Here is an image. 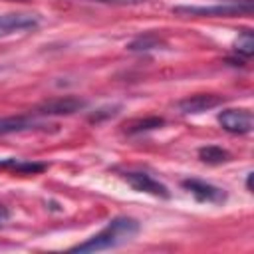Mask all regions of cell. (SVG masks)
Instances as JSON below:
<instances>
[{"label": "cell", "instance_id": "277c9868", "mask_svg": "<svg viewBox=\"0 0 254 254\" xmlns=\"http://www.w3.org/2000/svg\"><path fill=\"white\" fill-rule=\"evenodd\" d=\"M121 179L135 190L139 192H147V194H153L157 198H169L171 196V190L167 185H163L161 181H157L155 177H151L149 173H143V171H125L121 175Z\"/></svg>", "mask_w": 254, "mask_h": 254}, {"label": "cell", "instance_id": "7c38bea8", "mask_svg": "<svg viewBox=\"0 0 254 254\" xmlns=\"http://www.w3.org/2000/svg\"><path fill=\"white\" fill-rule=\"evenodd\" d=\"M165 125V119L163 117H157V115H151V117H145V119H135L131 121L129 125H125V131L129 135H137V133H145V131H153V129H159Z\"/></svg>", "mask_w": 254, "mask_h": 254}, {"label": "cell", "instance_id": "2e32d148", "mask_svg": "<svg viewBox=\"0 0 254 254\" xmlns=\"http://www.w3.org/2000/svg\"><path fill=\"white\" fill-rule=\"evenodd\" d=\"M101 4H115V6H135V4H143L147 0H95Z\"/></svg>", "mask_w": 254, "mask_h": 254}, {"label": "cell", "instance_id": "ac0fdd59", "mask_svg": "<svg viewBox=\"0 0 254 254\" xmlns=\"http://www.w3.org/2000/svg\"><path fill=\"white\" fill-rule=\"evenodd\" d=\"M252 175H254V173H248V177H246V189H248L250 192H252Z\"/></svg>", "mask_w": 254, "mask_h": 254}, {"label": "cell", "instance_id": "9a60e30c", "mask_svg": "<svg viewBox=\"0 0 254 254\" xmlns=\"http://www.w3.org/2000/svg\"><path fill=\"white\" fill-rule=\"evenodd\" d=\"M121 107L119 105H111V107H101V109H97L91 117H89V121H101V119H107V117H113V115H117V111H119Z\"/></svg>", "mask_w": 254, "mask_h": 254}, {"label": "cell", "instance_id": "8992f818", "mask_svg": "<svg viewBox=\"0 0 254 254\" xmlns=\"http://www.w3.org/2000/svg\"><path fill=\"white\" fill-rule=\"evenodd\" d=\"M226 101L224 95H216V93H194V95H187L181 101H177V111L183 115H196L208 109H214L218 105H222Z\"/></svg>", "mask_w": 254, "mask_h": 254}, {"label": "cell", "instance_id": "ba28073f", "mask_svg": "<svg viewBox=\"0 0 254 254\" xmlns=\"http://www.w3.org/2000/svg\"><path fill=\"white\" fill-rule=\"evenodd\" d=\"M183 189H187L198 202H208V204H222L228 194L224 189L220 187H214L206 181H200V179H185L183 181Z\"/></svg>", "mask_w": 254, "mask_h": 254}, {"label": "cell", "instance_id": "30bf717a", "mask_svg": "<svg viewBox=\"0 0 254 254\" xmlns=\"http://www.w3.org/2000/svg\"><path fill=\"white\" fill-rule=\"evenodd\" d=\"M198 159L206 165H222V163H228L232 159V155H230V151H226L218 145H206V147L198 149Z\"/></svg>", "mask_w": 254, "mask_h": 254}, {"label": "cell", "instance_id": "5bb4252c", "mask_svg": "<svg viewBox=\"0 0 254 254\" xmlns=\"http://www.w3.org/2000/svg\"><path fill=\"white\" fill-rule=\"evenodd\" d=\"M234 52L240 54L242 58H250L254 54V34L250 30L238 34V38L234 40Z\"/></svg>", "mask_w": 254, "mask_h": 254}, {"label": "cell", "instance_id": "4fadbf2b", "mask_svg": "<svg viewBox=\"0 0 254 254\" xmlns=\"http://www.w3.org/2000/svg\"><path fill=\"white\" fill-rule=\"evenodd\" d=\"M159 46H165V42L155 36V34H145V36H137L133 42L127 44L129 52H149V50H157Z\"/></svg>", "mask_w": 254, "mask_h": 254}, {"label": "cell", "instance_id": "d6986e66", "mask_svg": "<svg viewBox=\"0 0 254 254\" xmlns=\"http://www.w3.org/2000/svg\"><path fill=\"white\" fill-rule=\"evenodd\" d=\"M236 2H252V0H236Z\"/></svg>", "mask_w": 254, "mask_h": 254}, {"label": "cell", "instance_id": "6da1fadb", "mask_svg": "<svg viewBox=\"0 0 254 254\" xmlns=\"http://www.w3.org/2000/svg\"><path fill=\"white\" fill-rule=\"evenodd\" d=\"M141 230V222L133 216H115L111 218L105 228H101L97 234L87 238L81 244H75L69 248V252H101V250H111L119 248L127 242H131Z\"/></svg>", "mask_w": 254, "mask_h": 254}, {"label": "cell", "instance_id": "5b68a950", "mask_svg": "<svg viewBox=\"0 0 254 254\" xmlns=\"http://www.w3.org/2000/svg\"><path fill=\"white\" fill-rule=\"evenodd\" d=\"M218 123L226 133L246 135L254 129V115L250 109H224L218 113Z\"/></svg>", "mask_w": 254, "mask_h": 254}, {"label": "cell", "instance_id": "3957f363", "mask_svg": "<svg viewBox=\"0 0 254 254\" xmlns=\"http://www.w3.org/2000/svg\"><path fill=\"white\" fill-rule=\"evenodd\" d=\"M85 107H87L85 99L65 95V97H54V99L42 101L40 105L34 107V113L44 115V117H62V115H73V113H77Z\"/></svg>", "mask_w": 254, "mask_h": 254}, {"label": "cell", "instance_id": "7a4b0ae2", "mask_svg": "<svg viewBox=\"0 0 254 254\" xmlns=\"http://www.w3.org/2000/svg\"><path fill=\"white\" fill-rule=\"evenodd\" d=\"M252 2H232V4H216V6H173V14L177 16H222L232 18L240 14H250Z\"/></svg>", "mask_w": 254, "mask_h": 254}, {"label": "cell", "instance_id": "8fae6325", "mask_svg": "<svg viewBox=\"0 0 254 254\" xmlns=\"http://www.w3.org/2000/svg\"><path fill=\"white\" fill-rule=\"evenodd\" d=\"M34 127V119L32 117H24V115H14V117H2L0 119V135H8V133H20Z\"/></svg>", "mask_w": 254, "mask_h": 254}, {"label": "cell", "instance_id": "e0dca14e", "mask_svg": "<svg viewBox=\"0 0 254 254\" xmlns=\"http://www.w3.org/2000/svg\"><path fill=\"white\" fill-rule=\"evenodd\" d=\"M8 220H10V208L0 202V226H4Z\"/></svg>", "mask_w": 254, "mask_h": 254}, {"label": "cell", "instance_id": "9c48e42d", "mask_svg": "<svg viewBox=\"0 0 254 254\" xmlns=\"http://www.w3.org/2000/svg\"><path fill=\"white\" fill-rule=\"evenodd\" d=\"M0 169H8V171H14V173H20V175H38V173H44L48 169L46 163H36V161H20L16 157H8V159H2L0 161Z\"/></svg>", "mask_w": 254, "mask_h": 254}, {"label": "cell", "instance_id": "52a82bcc", "mask_svg": "<svg viewBox=\"0 0 254 254\" xmlns=\"http://www.w3.org/2000/svg\"><path fill=\"white\" fill-rule=\"evenodd\" d=\"M40 26V16L32 12H10L0 16V38L10 34L28 32Z\"/></svg>", "mask_w": 254, "mask_h": 254}]
</instances>
